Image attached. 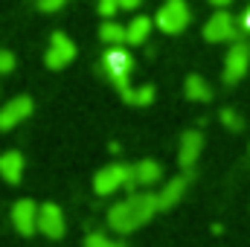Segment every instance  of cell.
Instances as JSON below:
<instances>
[{"label": "cell", "mask_w": 250, "mask_h": 247, "mask_svg": "<svg viewBox=\"0 0 250 247\" xmlns=\"http://www.w3.org/2000/svg\"><path fill=\"white\" fill-rule=\"evenodd\" d=\"M134 70V59L125 47H111L105 56H102V73L108 76L111 84H117L120 90L128 87V76Z\"/></svg>", "instance_id": "7a4b0ae2"}, {"label": "cell", "mask_w": 250, "mask_h": 247, "mask_svg": "<svg viewBox=\"0 0 250 247\" xmlns=\"http://www.w3.org/2000/svg\"><path fill=\"white\" fill-rule=\"evenodd\" d=\"M239 26H242L245 32H250V9L245 12V15H242V21H239Z\"/></svg>", "instance_id": "d4e9b609"}, {"label": "cell", "mask_w": 250, "mask_h": 247, "mask_svg": "<svg viewBox=\"0 0 250 247\" xmlns=\"http://www.w3.org/2000/svg\"><path fill=\"white\" fill-rule=\"evenodd\" d=\"M125 181H128V166L111 163V166H105V169L96 172L93 189H96V195H114L120 186H125Z\"/></svg>", "instance_id": "ba28073f"}, {"label": "cell", "mask_w": 250, "mask_h": 247, "mask_svg": "<svg viewBox=\"0 0 250 247\" xmlns=\"http://www.w3.org/2000/svg\"><path fill=\"white\" fill-rule=\"evenodd\" d=\"M154 23L166 32V35H178L189 26V6L184 0H166L160 9H157V18Z\"/></svg>", "instance_id": "3957f363"}, {"label": "cell", "mask_w": 250, "mask_h": 247, "mask_svg": "<svg viewBox=\"0 0 250 247\" xmlns=\"http://www.w3.org/2000/svg\"><path fill=\"white\" fill-rule=\"evenodd\" d=\"M201 148H204V137H201V131H187V134L181 137L178 163H181L184 169H192V166H195V160L201 157Z\"/></svg>", "instance_id": "7c38bea8"}, {"label": "cell", "mask_w": 250, "mask_h": 247, "mask_svg": "<svg viewBox=\"0 0 250 247\" xmlns=\"http://www.w3.org/2000/svg\"><path fill=\"white\" fill-rule=\"evenodd\" d=\"M73 59H76V44H73L64 32H56V35L50 38L47 53H44V64H47L50 70H64Z\"/></svg>", "instance_id": "8992f818"}, {"label": "cell", "mask_w": 250, "mask_h": 247, "mask_svg": "<svg viewBox=\"0 0 250 247\" xmlns=\"http://www.w3.org/2000/svg\"><path fill=\"white\" fill-rule=\"evenodd\" d=\"M117 242H111L108 236H102V233H90L87 239H84V247H114Z\"/></svg>", "instance_id": "ffe728a7"}, {"label": "cell", "mask_w": 250, "mask_h": 247, "mask_svg": "<svg viewBox=\"0 0 250 247\" xmlns=\"http://www.w3.org/2000/svg\"><path fill=\"white\" fill-rule=\"evenodd\" d=\"M99 38H102L105 44L123 47L125 38H128V29H125V26H120V23H114V21H105V23L99 26Z\"/></svg>", "instance_id": "ac0fdd59"}, {"label": "cell", "mask_w": 250, "mask_h": 247, "mask_svg": "<svg viewBox=\"0 0 250 247\" xmlns=\"http://www.w3.org/2000/svg\"><path fill=\"white\" fill-rule=\"evenodd\" d=\"M218 117H221V125H224L227 131H242V128H245V120H242V114H236L233 108H224Z\"/></svg>", "instance_id": "d6986e66"}, {"label": "cell", "mask_w": 250, "mask_h": 247, "mask_svg": "<svg viewBox=\"0 0 250 247\" xmlns=\"http://www.w3.org/2000/svg\"><path fill=\"white\" fill-rule=\"evenodd\" d=\"M15 70V56L9 50H0V76L3 73H12Z\"/></svg>", "instance_id": "44dd1931"}, {"label": "cell", "mask_w": 250, "mask_h": 247, "mask_svg": "<svg viewBox=\"0 0 250 247\" xmlns=\"http://www.w3.org/2000/svg\"><path fill=\"white\" fill-rule=\"evenodd\" d=\"M187 186H189V178H187V175H178V178H172L169 184L157 192L160 209H172V206H175V204H178V201L187 195Z\"/></svg>", "instance_id": "4fadbf2b"}, {"label": "cell", "mask_w": 250, "mask_h": 247, "mask_svg": "<svg viewBox=\"0 0 250 247\" xmlns=\"http://www.w3.org/2000/svg\"><path fill=\"white\" fill-rule=\"evenodd\" d=\"M137 6H140V0H120V9H125V12H131Z\"/></svg>", "instance_id": "cb8c5ba5"}, {"label": "cell", "mask_w": 250, "mask_h": 247, "mask_svg": "<svg viewBox=\"0 0 250 247\" xmlns=\"http://www.w3.org/2000/svg\"><path fill=\"white\" fill-rule=\"evenodd\" d=\"M38 209H41V206H35L29 198H21V201L12 206V224H15V230H18L21 236H32V233L38 230Z\"/></svg>", "instance_id": "9c48e42d"}, {"label": "cell", "mask_w": 250, "mask_h": 247, "mask_svg": "<svg viewBox=\"0 0 250 247\" xmlns=\"http://www.w3.org/2000/svg\"><path fill=\"white\" fill-rule=\"evenodd\" d=\"M209 3H212V6H215V9H224V6H230V3H233V0H209Z\"/></svg>", "instance_id": "484cf974"}, {"label": "cell", "mask_w": 250, "mask_h": 247, "mask_svg": "<svg viewBox=\"0 0 250 247\" xmlns=\"http://www.w3.org/2000/svg\"><path fill=\"white\" fill-rule=\"evenodd\" d=\"M160 209V201H157V192L146 189V192H134L128 195L125 201L114 204L111 212H108V224L114 233H134L140 230L143 224H148L154 218V212Z\"/></svg>", "instance_id": "6da1fadb"}, {"label": "cell", "mask_w": 250, "mask_h": 247, "mask_svg": "<svg viewBox=\"0 0 250 247\" xmlns=\"http://www.w3.org/2000/svg\"><path fill=\"white\" fill-rule=\"evenodd\" d=\"M204 38L209 44H221V41H236L239 38V23L230 12H215L207 26H204Z\"/></svg>", "instance_id": "277c9868"}, {"label": "cell", "mask_w": 250, "mask_h": 247, "mask_svg": "<svg viewBox=\"0 0 250 247\" xmlns=\"http://www.w3.org/2000/svg\"><path fill=\"white\" fill-rule=\"evenodd\" d=\"M184 93H187L189 102H209L212 99V87L201 76H189L187 82H184Z\"/></svg>", "instance_id": "2e32d148"}, {"label": "cell", "mask_w": 250, "mask_h": 247, "mask_svg": "<svg viewBox=\"0 0 250 247\" xmlns=\"http://www.w3.org/2000/svg\"><path fill=\"white\" fill-rule=\"evenodd\" d=\"M151 26H154V21L151 18H146V15H137L125 29H128V38H125V44H131V47H140V44H146L148 41V35H151Z\"/></svg>", "instance_id": "9a60e30c"}, {"label": "cell", "mask_w": 250, "mask_h": 247, "mask_svg": "<svg viewBox=\"0 0 250 247\" xmlns=\"http://www.w3.org/2000/svg\"><path fill=\"white\" fill-rule=\"evenodd\" d=\"M160 178H163V166H160L157 160H140V163L128 166V181H125V189H137V186L148 189V186L157 184Z\"/></svg>", "instance_id": "52a82bcc"}, {"label": "cell", "mask_w": 250, "mask_h": 247, "mask_svg": "<svg viewBox=\"0 0 250 247\" xmlns=\"http://www.w3.org/2000/svg\"><path fill=\"white\" fill-rule=\"evenodd\" d=\"M32 114V99L29 96H15L0 108V131H9L15 125H21Z\"/></svg>", "instance_id": "30bf717a"}, {"label": "cell", "mask_w": 250, "mask_h": 247, "mask_svg": "<svg viewBox=\"0 0 250 247\" xmlns=\"http://www.w3.org/2000/svg\"><path fill=\"white\" fill-rule=\"evenodd\" d=\"M99 12H102L105 18L117 15V12H120V0H99Z\"/></svg>", "instance_id": "7402d4cb"}, {"label": "cell", "mask_w": 250, "mask_h": 247, "mask_svg": "<svg viewBox=\"0 0 250 247\" xmlns=\"http://www.w3.org/2000/svg\"><path fill=\"white\" fill-rule=\"evenodd\" d=\"M114 247H123V245H114Z\"/></svg>", "instance_id": "4316f807"}, {"label": "cell", "mask_w": 250, "mask_h": 247, "mask_svg": "<svg viewBox=\"0 0 250 247\" xmlns=\"http://www.w3.org/2000/svg\"><path fill=\"white\" fill-rule=\"evenodd\" d=\"M35 3H38V9H41V12H59L67 0H35Z\"/></svg>", "instance_id": "603a6c76"}, {"label": "cell", "mask_w": 250, "mask_h": 247, "mask_svg": "<svg viewBox=\"0 0 250 247\" xmlns=\"http://www.w3.org/2000/svg\"><path fill=\"white\" fill-rule=\"evenodd\" d=\"M23 175V154L21 151H6L0 154V178L6 184H18Z\"/></svg>", "instance_id": "5bb4252c"}, {"label": "cell", "mask_w": 250, "mask_h": 247, "mask_svg": "<svg viewBox=\"0 0 250 247\" xmlns=\"http://www.w3.org/2000/svg\"><path fill=\"white\" fill-rule=\"evenodd\" d=\"M125 99V105H134V108H143V105H151L154 102V87L151 84H143V87H125V90H120Z\"/></svg>", "instance_id": "e0dca14e"}, {"label": "cell", "mask_w": 250, "mask_h": 247, "mask_svg": "<svg viewBox=\"0 0 250 247\" xmlns=\"http://www.w3.org/2000/svg\"><path fill=\"white\" fill-rule=\"evenodd\" d=\"M38 233L47 239H62L64 236V212L56 204H41L38 209Z\"/></svg>", "instance_id": "8fae6325"}, {"label": "cell", "mask_w": 250, "mask_h": 247, "mask_svg": "<svg viewBox=\"0 0 250 247\" xmlns=\"http://www.w3.org/2000/svg\"><path fill=\"white\" fill-rule=\"evenodd\" d=\"M248 67H250V44L236 41V44L230 47L227 59H224V82H227V84L242 82L245 73H248Z\"/></svg>", "instance_id": "5b68a950"}]
</instances>
